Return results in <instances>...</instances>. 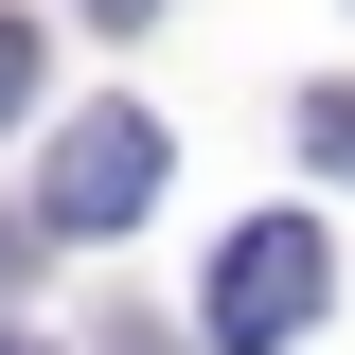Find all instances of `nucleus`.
<instances>
[{"label":"nucleus","instance_id":"f257e3e1","mask_svg":"<svg viewBox=\"0 0 355 355\" xmlns=\"http://www.w3.org/2000/svg\"><path fill=\"white\" fill-rule=\"evenodd\" d=\"M320 302H338V266H320V214H249V231L214 249V355H284Z\"/></svg>","mask_w":355,"mask_h":355},{"label":"nucleus","instance_id":"f03ea898","mask_svg":"<svg viewBox=\"0 0 355 355\" xmlns=\"http://www.w3.org/2000/svg\"><path fill=\"white\" fill-rule=\"evenodd\" d=\"M160 160L178 142L142 125V107H71V142H53V178H36V231H142L160 214Z\"/></svg>","mask_w":355,"mask_h":355},{"label":"nucleus","instance_id":"7ed1b4c3","mask_svg":"<svg viewBox=\"0 0 355 355\" xmlns=\"http://www.w3.org/2000/svg\"><path fill=\"white\" fill-rule=\"evenodd\" d=\"M302 160H320V178H355V89H302Z\"/></svg>","mask_w":355,"mask_h":355},{"label":"nucleus","instance_id":"20e7f679","mask_svg":"<svg viewBox=\"0 0 355 355\" xmlns=\"http://www.w3.org/2000/svg\"><path fill=\"white\" fill-rule=\"evenodd\" d=\"M18 107H36V36L0 18V125H18Z\"/></svg>","mask_w":355,"mask_h":355},{"label":"nucleus","instance_id":"39448f33","mask_svg":"<svg viewBox=\"0 0 355 355\" xmlns=\"http://www.w3.org/2000/svg\"><path fill=\"white\" fill-rule=\"evenodd\" d=\"M18 266H36V231H18V214H0V284H18Z\"/></svg>","mask_w":355,"mask_h":355},{"label":"nucleus","instance_id":"423d86ee","mask_svg":"<svg viewBox=\"0 0 355 355\" xmlns=\"http://www.w3.org/2000/svg\"><path fill=\"white\" fill-rule=\"evenodd\" d=\"M89 18H107V36H125V18H160V0H89Z\"/></svg>","mask_w":355,"mask_h":355},{"label":"nucleus","instance_id":"0eeeda50","mask_svg":"<svg viewBox=\"0 0 355 355\" xmlns=\"http://www.w3.org/2000/svg\"><path fill=\"white\" fill-rule=\"evenodd\" d=\"M0 355H36V338H0Z\"/></svg>","mask_w":355,"mask_h":355}]
</instances>
